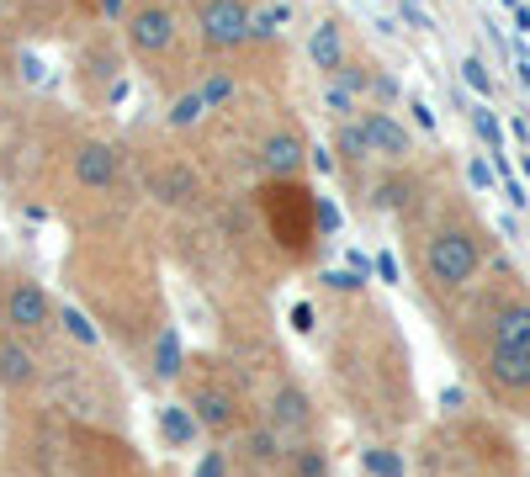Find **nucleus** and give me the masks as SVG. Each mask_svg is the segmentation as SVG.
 <instances>
[{"label": "nucleus", "instance_id": "4be33fe9", "mask_svg": "<svg viewBox=\"0 0 530 477\" xmlns=\"http://www.w3.org/2000/svg\"><path fill=\"white\" fill-rule=\"evenodd\" d=\"M281 21H287V5H265V11H255V42L281 37Z\"/></svg>", "mask_w": 530, "mask_h": 477}, {"label": "nucleus", "instance_id": "1a4fd4ad", "mask_svg": "<svg viewBox=\"0 0 530 477\" xmlns=\"http://www.w3.org/2000/svg\"><path fill=\"white\" fill-rule=\"evenodd\" d=\"M350 122H356L361 149H366L372 159H382V165H409V154H414V133H409L393 112H382V106H361V117H350Z\"/></svg>", "mask_w": 530, "mask_h": 477}, {"label": "nucleus", "instance_id": "b1692460", "mask_svg": "<svg viewBox=\"0 0 530 477\" xmlns=\"http://www.w3.org/2000/svg\"><path fill=\"white\" fill-rule=\"evenodd\" d=\"M228 467H234V457H228V451H207V457H202V467H196V477H228Z\"/></svg>", "mask_w": 530, "mask_h": 477}, {"label": "nucleus", "instance_id": "7ed1b4c3", "mask_svg": "<svg viewBox=\"0 0 530 477\" xmlns=\"http://www.w3.org/2000/svg\"><path fill=\"white\" fill-rule=\"evenodd\" d=\"M260 207H265V223L276 234V244L287 255H303L319 234H324V212H319V196L303 191L297 181H265L260 186Z\"/></svg>", "mask_w": 530, "mask_h": 477}, {"label": "nucleus", "instance_id": "a878e982", "mask_svg": "<svg viewBox=\"0 0 530 477\" xmlns=\"http://www.w3.org/2000/svg\"><path fill=\"white\" fill-rule=\"evenodd\" d=\"M64 324H69V335H74V340H80V345H90V340H96V335H90V329H85V319H80V313H74V308H64Z\"/></svg>", "mask_w": 530, "mask_h": 477}, {"label": "nucleus", "instance_id": "c756f323", "mask_svg": "<svg viewBox=\"0 0 530 477\" xmlns=\"http://www.w3.org/2000/svg\"><path fill=\"white\" fill-rule=\"evenodd\" d=\"M526 175H530V159H526Z\"/></svg>", "mask_w": 530, "mask_h": 477}, {"label": "nucleus", "instance_id": "aec40b11", "mask_svg": "<svg viewBox=\"0 0 530 477\" xmlns=\"http://www.w3.org/2000/svg\"><path fill=\"white\" fill-rule=\"evenodd\" d=\"M212 106H207V96H202V85H191V90H181L175 101H170V127H191V122H202Z\"/></svg>", "mask_w": 530, "mask_h": 477}, {"label": "nucleus", "instance_id": "20e7f679", "mask_svg": "<svg viewBox=\"0 0 530 477\" xmlns=\"http://www.w3.org/2000/svg\"><path fill=\"white\" fill-rule=\"evenodd\" d=\"M181 32H186V27H181V11H175L170 0H138V5L127 11V21H122L127 53L143 58V64H165V58H175Z\"/></svg>", "mask_w": 530, "mask_h": 477}, {"label": "nucleus", "instance_id": "a211bd4d", "mask_svg": "<svg viewBox=\"0 0 530 477\" xmlns=\"http://www.w3.org/2000/svg\"><path fill=\"white\" fill-rule=\"evenodd\" d=\"M281 477H329V446H324L319 435L297 441V446L287 451V473Z\"/></svg>", "mask_w": 530, "mask_h": 477}, {"label": "nucleus", "instance_id": "39448f33", "mask_svg": "<svg viewBox=\"0 0 530 477\" xmlns=\"http://www.w3.org/2000/svg\"><path fill=\"white\" fill-rule=\"evenodd\" d=\"M0 324H5V335H21V340L37 345V340L53 335L58 308H53V297H48V287L37 276H5V287H0Z\"/></svg>", "mask_w": 530, "mask_h": 477}, {"label": "nucleus", "instance_id": "f257e3e1", "mask_svg": "<svg viewBox=\"0 0 530 477\" xmlns=\"http://www.w3.org/2000/svg\"><path fill=\"white\" fill-rule=\"evenodd\" d=\"M472 372H478V382L488 388L494 404L530 414V297L515 281L483 308Z\"/></svg>", "mask_w": 530, "mask_h": 477}, {"label": "nucleus", "instance_id": "ddd939ff", "mask_svg": "<svg viewBox=\"0 0 530 477\" xmlns=\"http://www.w3.org/2000/svg\"><path fill=\"white\" fill-rule=\"evenodd\" d=\"M287 451H292V441L287 435H276L260 414L250 419V430L239 435V457L250 462V467H260V473H287Z\"/></svg>", "mask_w": 530, "mask_h": 477}, {"label": "nucleus", "instance_id": "dca6fc26", "mask_svg": "<svg viewBox=\"0 0 530 477\" xmlns=\"http://www.w3.org/2000/svg\"><path fill=\"white\" fill-rule=\"evenodd\" d=\"M149 186H154V196L170 202V207H196V202H202V181L191 175V165H165Z\"/></svg>", "mask_w": 530, "mask_h": 477}, {"label": "nucleus", "instance_id": "423d86ee", "mask_svg": "<svg viewBox=\"0 0 530 477\" xmlns=\"http://www.w3.org/2000/svg\"><path fill=\"white\" fill-rule=\"evenodd\" d=\"M191 27L207 53H239L255 42V5L250 0H196Z\"/></svg>", "mask_w": 530, "mask_h": 477}, {"label": "nucleus", "instance_id": "4468645a", "mask_svg": "<svg viewBox=\"0 0 530 477\" xmlns=\"http://www.w3.org/2000/svg\"><path fill=\"white\" fill-rule=\"evenodd\" d=\"M308 53H313V64H319V74H340L345 64H350V42H345V27L334 21V16H324L319 27H313V37H308Z\"/></svg>", "mask_w": 530, "mask_h": 477}, {"label": "nucleus", "instance_id": "9b49d317", "mask_svg": "<svg viewBox=\"0 0 530 477\" xmlns=\"http://www.w3.org/2000/svg\"><path fill=\"white\" fill-rule=\"evenodd\" d=\"M37 382H42L37 345L21 340V335H5V340H0V388H5V393H32Z\"/></svg>", "mask_w": 530, "mask_h": 477}, {"label": "nucleus", "instance_id": "f8f14e48", "mask_svg": "<svg viewBox=\"0 0 530 477\" xmlns=\"http://www.w3.org/2000/svg\"><path fill=\"white\" fill-rule=\"evenodd\" d=\"M303 159H308V149H303V138L292 127H276V133L260 138V175L265 181H297Z\"/></svg>", "mask_w": 530, "mask_h": 477}, {"label": "nucleus", "instance_id": "c85d7f7f", "mask_svg": "<svg viewBox=\"0 0 530 477\" xmlns=\"http://www.w3.org/2000/svg\"><path fill=\"white\" fill-rule=\"evenodd\" d=\"M520 85H530V58H520Z\"/></svg>", "mask_w": 530, "mask_h": 477}, {"label": "nucleus", "instance_id": "393cba45", "mask_svg": "<svg viewBox=\"0 0 530 477\" xmlns=\"http://www.w3.org/2000/svg\"><path fill=\"white\" fill-rule=\"evenodd\" d=\"M462 69H467V85H472V90H483V96L494 90V80H488V69H483V58H467Z\"/></svg>", "mask_w": 530, "mask_h": 477}, {"label": "nucleus", "instance_id": "f03ea898", "mask_svg": "<svg viewBox=\"0 0 530 477\" xmlns=\"http://www.w3.org/2000/svg\"><path fill=\"white\" fill-rule=\"evenodd\" d=\"M488 265V239L472 218H441L419 244V281L430 297H462Z\"/></svg>", "mask_w": 530, "mask_h": 477}, {"label": "nucleus", "instance_id": "9d476101", "mask_svg": "<svg viewBox=\"0 0 530 477\" xmlns=\"http://www.w3.org/2000/svg\"><path fill=\"white\" fill-rule=\"evenodd\" d=\"M260 419H265L276 435H287V441L297 446V441H308V435H313V419H319V409H313L308 388H297V382H281V388L265 398Z\"/></svg>", "mask_w": 530, "mask_h": 477}, {"label": "nucleus", "instance_id": "5701e85b", "mask_svg": "<svg viewBox=\"0 0 530 477\" xmlns=\"http://www.w3.org/2000/svg\"><path fill=\"white\" fill-rule=\"evenodd\" d=\"M366 467H372L377 477H403V462H398L388 446H372V451H366Z\"/></svg>", "mask_w": 530, "mask_h": 477}, {"label": "nucleus", "instance_id": "412c9836", "mask_svg": "<svg viewBox=\"0 0 530 477\" xmlns=\"http://www.w3.org/2000/svg\"><path fill=\"white\" fill-rule=\"evenodd\" d=\"M202 96H207V106H223V101H234V90H239V80H234V69H207L202 80Z\"/></svg>", "mask_w": 530, "mask_h": 477}, {"label": "nucleus", "instance_id": "cd10ccee", "mask_svg": "<svg viewBox=\"0 0 530 477\" xmlns=\"http://www.w3.org/2000/svg\"><path fill=\"white\" fill-rule=\"evenodd\" d=\"M96 5H101L111 21H127V11H133V5H122V0H96Z\"/></svg>", "mask_w": 530, "mask_h": 477}, {"label": "nucleus", "instance_id": "6e6552de", "mask_svg": "<svg viewBox=\"0 0 530 477\" xmlns=\"http://www.w3.org/2000/svg\"><path fill=\"white\" fill-rule=\"evenodd\" d=\"M191 409H196V419H202V430H207L212 441L244 435L250 419H255V414L244 409L239 382H196V388H191Z\"/></svg>", "mask_w": 530, "mask_h": 477}, {"label": "nucleus", "instance_id": "2eb2a0df", "mask_svg": "<svg viewBox=\"0 0 530 477\" xmlns=\"http://www.w3.org/2000/svg\"><path fill=\"white\" fill-rule=\"evenodd\" d=\"M159 435H165L170 451H191L207 430H202V419H196L191 404H165V409H159Z\"/></svg>", "mask_w": 530, "mask_h": 477}, {"label": "nucleus", "instance_id": "6ab92c4d", "mask_svg": "<svg viewBox=\"0 0 530 477\" xmlns=\"http://www.w3.org/2000/svg\"><path fill=\"white\" fill-rule=\"evenodd\" d=\"M149 366H154V377H159V382H175V377H181V366H186V361H181V340H175V329H159Z\"/></svg>", "mask_w": 530, "mask_h": 477}, {"label": "nucleus", "instance_id": "0eeeda50", "mask_svg": "<svg viewBox=\"0 0 530 477\" xmlns=\"http://www.w3.org/2000/svg\"><path fill=\"white\" fill-rule=\"evenodd\" d=\"M69 181H74L80 191H90V196H111V191H122V181H127V159H122L117 143L85 138V143H74V154H69Z\"/></svg>", "mask_w": 530, "mask_h": 477}, {"label": "nucleus", "instance_id": "bb28decb", "mask_svg": "<svg viewBox=\"0 0 530 477\" xmlns=\"http://www.w3.org/2000/svg\"><path fill=\"white\" fill-rule=\"evenodd\" d=\"M478 133H483V138H488V143H499V122H494V117H488V112H478Z\"/></svg>", "mask_w": 530, "mask_h": 477}, {"label": "nucleus", "instance_id": "f3484780", "mask_svg": "<svg viewBox=\"0 0 530 477\" xmlns=\"http://www.w3.org/2000/svg\"><path fill=\"white\" fill-rule=\"evenodd\" d=\"M377 202H382L388 212H414V202H419V181H414L403 165H393V170L382 175V186H377Z\"/></svg>", "mask_w": 530, "mask_h": 477}]
</instances>
